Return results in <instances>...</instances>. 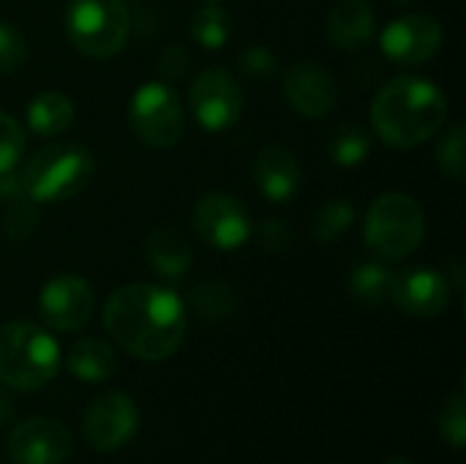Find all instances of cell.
Instances as JSON below:
<instances>
[{"mask_svg": "<svg viewBox=\"0 0 466 464\" xmlns=\"http://www.w3.org/2000/svg\"><path fill=\"white\" fill-rule=\"evenodd\" d=\"M104 328L128 356L158 364L175 356L186 339V306L169 287L134 282L109 295Z\"/></svg>", "mask_w": 466, "mask_h": 464, "instance_id": "6da1fadb", "label": "cell"}, {"mask_svg": "<svg viewBox=\"0 0 466 464\" xmlns=\"http://www.w3.org/2000/svg\"><path fill=\"white\" fill-rule=\"evenodd\" d=\"M448 120L445 93L423 77H396L385 82L371 101L374 134L399 150L431 139Z\"/></svg>", "mask_w": 466, "mask_h": 464, "instance_id": "7a4b0ae2", "label": "cell"}, {"mask_svg": "<svg viewBox=\"0 0 466 464\" xmlns=\"http://www.w3.org/2000/svg\"><path fill=\"white\" fill-rule=\"evenodd\" d=\"M93 175H96V159L85 145L52 142L38 148L27 159L22 170V186L35 205L63 202L82 194L90 186Z\"/></svg>", "mask_w": 466, "mask_h": 464, "instance_id": "3957f363", "label": "cell"}, {"mask_svg": "<svg viewBox=\"0 0 466 464\" xmlns=\"http://www.w3.org/2000/svg\"><path fill=\"white\" fill-rule=\"evenodd\" d=\"M366 246L385 263H401L415 254L426 238V211L412 194H380L363 222Z\"/></svg>", "mask_w": 466, "mask_h": 464, "instance_id": "277c9868", "label": "cell"}, {"mask_svg": "<svg viewBox=\"0 0 466 464\" xmlns=\"http://www.w3.org/2000/svg\"><path fill=\"white\" fill-rule=\"evenodd\" d=\"M60 369L57 342L33 323L0 325V383L14 391H38Z\"/></svg>", "mask_w": 466, "mask_h": 464, "instance_id": "5b68a950", "label": "cell"}, {"mask_svg": "<svg viewBox=\"0 0 466 464\" xmlns=\"http://www.w3.org/2000/svg\"><path fill=\"white\" fill-rule=\"evenodd\" d=\"M66 33L82 55L106 60L126 46L131 14L123 0H68Z\"/></svg>", "mask_w": 466, "mask_h": 464, "instance_id": "8992f818", "label": "cell"}, {"mask_svg": "<svg viewBox=\"0 0 466 464\" xmlns=\"http://www.w3.org/2000/svg\"><path fill=\"white\" fill-rule=\"evenodd\" d=\"M134 134L150 148H172L180 142L186 115L177 93L164 82H145L137 88L128 107Z\"/></svg>", "mask_w": 466, "mask_h": 464, "instance_id": "52a82bcc", "label": "cell"}, {"mask_svg": "<svg viewBox=\"0 0 466 464\" xmlns=\"http://www.w3.org/2000/svg\"><path fill=\"white\" fill-rule=\"evenodd\" d=\"M188 104H191L197 123L205 131L218 134V131L232 129L240 120L246 96L232 71L213 66L194 77V82L188 88Z\"/></svg>", "mask_w": 466, "mask_h": 464, "instance_id": "ba28073f", "label": "cell"}, {"mask_svg": "<svg viewBox=\"0 0 466 464\" xmlns=\"http://www.w3.org/2000/svg\"><path fill=\"white\" fill-rule=\"evenodd\" d=\"M191 224L197 235L218 252L240 249L251 235V213L240 197L227 191L202 194L194 205Z\"/></svg>", "mask_w": 466, "mask_h": 464, "instance_id": "9c48e42d", "label": "cell"}, {"mask_svg": "<svg viewBox=\"0 0 466 464\" xmlns=\"http://www.w3.org/2000/svg\"><path fill=\"white\" fill-rule=\"evenodd\" d=\"M137 427H139V410L134 399L123 391L98 394L82 416L85 440L101 454H112L123 449L137 435Z\"/></svg>", "mask_w": 466, "mask_h": 464, "instance_id": "30bf717a", "label": "cell"}, {"mask_svg": "<svg viewBox=\"0 0 466 464\" xmlns=\"http://www.w3.org/2000/svg\"><path fill=\"white\" fill-rule=\"evenodd\" d=\"M442 38L445 30L440 19H434L431 14H404L390 25H385L380 36V46L385 57L399 66H420L440 52Z\"/></svg>", "mask_w": 466, "mask_h": 464, "instance_id": "8fae6325", "label": "cell"}, {"mask_svg": "<svg viewBox=\"0 0 466 464\" xmlns=\"http://www.w3.org/2000/svg\"><path fill=\"white\" fill-rule=\"evenodd\" d=\"M93 309H96L93 287L87 284V279L76 273H60L49 279L38 298L41 320L60 334L85 328L93 317Z\"/></svg>", "mask_w": 466, "mask_h": 464, "instance_id": "7c38bea8", "label": "cell"}, {"mask_svg": "<svg viewBox=\"0 0 466 464\" xmlns=\"http://www.w3.org/2000/svg\"><path fill=\"white\" fill-rule=\"evenodd\" d=\"M14 464H63L71 457V432L55 418H30L8 435Z\"/></svg>", "mask_w": 466, "mask_h": 464, "instance_id": "4fadbf2b", "label": "cell"}, {"mask_svg": "<svg viewBox=\"0 0 466 464\" xmlns=\"http://www.w3.org/2000/svg\"><path fill=\"white\" fill-rule=\"evenodd\" d=\"M390 301L410 317L429 320L448 309L451 282L434 268H407L393 276Z\"/></svg>", "mask_w": 466, "mask_h": 464, "instance_id": "5bb4252c", "label": "cell"}, {"mask_svg": "<svg viewBox=\"0 0 466 464\" xmlns=\"http://www.w3.org/2000/svg\"><path fill=\"white\" fill-rule=\"evenodd\" d=\"M284 96L289 107L303 118H325L339 101L336 79L317 63H295L284 74Z\"/></svg>", "mask_w": 466, "mask_h": 464, "instance_id": "9a60e30c", "label": "cell"}, {"mask_svg": "<svg viewBox=\"0 0 466 464\" xmlns=\"http://www.w3.org/2000/svg\"><path fill=\"white\" fill-rule=\"evenodd\" d=\"M251 178L270 202H287L300 189V164L284 145H265L251 161Z\"/></svg>", "mask_w": 466, "mask_h": 464, "instance_id": "2e32d148", "label": "cell"}, {"mask_svg": "<svg viewBox=\"0 0 466 464\" xmlns=\"http://www.w3.org/2000/svg\"><path fill=\"white\" fill-rule=\"evenodd\" d=\"M377 33L374 8L369 0H341L328 14V41L341 52L363 49Z\"/></svg>", "mask_w": 466, "mask_h": 464, "instance_id": "e0dca14e", "label": "cell"}, {"mask_svg": "<svg viewBox=\"0 0 466 464\" xmlns=\"http://www.w3.org/2000/svg\"><path fill=\"white\" fill-rule=\"evenodd\" d=\"M191 257L194 254H191L188 241L172 227H158L145 243V260H147L150 271L167 282L186 276L191 268Z\"/></svg>", "mask_w": 466, "mask_h": 464, "instance_id": "ac0fdd59", "label": "cell"}, {"mask_svg": "<svg viewBox=\"0 0 466 464\" xmlns=\"http://www.w3.org/2000/svg\"><path fill=\"white\" fill-rule=\"evenodd\" d=\"M74 115H76L74 101L60 90H41L38 96L27 101V109H25L27 129L44 139L68 131L74 123Z\"/></svg>", "mask_w": 466, "mask_h": 464, "instance_id": "d6986e66", "label": "cell"}, {"mask_svg": "<svg viewBox=\"0 0 466 464\" xmlns=\"http://www.w3.org/2000/svg\"><path fill=\"white\" fill-rule=\"evenodd\" d=\"M68 372L85 383H104L117 369V353L104 339H79L66 361Z\"/></svg>", "mask_w": 466, "mask_h": 464, "instance_id": "ffe728a7", "label": "cell"}, {"mask_svg": "<svg viewBox=\"0 0 466 464\" xmlns=\"http://www.w3.org/2000/svg\"><path fill=\"white\" fill-rule=\"evenodd\" d=\"M393 271L388 268L385 260H366L352 268L350 273V295L366 306V309H380L390 301L393 293Z\"/></svg>", "mask_w": 466, "mask_h": 464, "instance_id": "44dd1931", "label": "cell"}, {"mask_svg": "<svg viewBox=\"0 0 466 464\" xmlns=\"http://www.w3.org/2000/svg\"><path fill=\"white\" fill-rule=\"evenodd\" d=\"M355 224V205L347 197H336L322 202L311 216V238L322 246L339 241Z\"/></svg>", "mask_w": 466, "mask_h": 464, "instance_id": "7402d4cb", "label": "cell"}, {"mask_svg": "<svg viewBox=\"0 0 466 464\" xmlns=\"http://www.w3.org/2000/svg\"><path fill=\"white\" fill-rule=\"evenodd\" d=\"M328 153L339 167H358L371 153V134L358 123H341L328 139Z\"/></svg>", "mask_w": 466, "mask_h": 464, "instance_id": "603a6c76", "label": "cell"}, {"mask_svg": "<svg viewBox=\"0 0 466 464\" xmlns=\"http://www.w3.org/2000/svg\"><path fill=\"white\" fill-rule=\"evenodd\" d=\"M191 36L205 49H221L232 36V16L218 3H205L191 16Z\"/></svg>", "mask_w": 466, "mask_h": 464, "instance_id": "cb8c5ba5", "label": "cell"}, {"mask_svg": "<svg viewBox=\"0 0 466 464\" xmlns=\"http://www.w3.org/2000/svg\"><path fill=\"white\" fill-rule=\"evenodd\" d=\"M191 304L197 309V314L208 323H221L224 317L232 314L238 298H235V290L221 282V279H210V282H202L194 295H191Z\"/></svg>", "mask_w": 466, "mask_h": 464, "instance_id": "d4e9b609", "label": "cell"}, {"mask_svg": "<svg viewBox=\"0 0 466 464\" xmlns=\"http://www.w3.org/2000/svg\"><path fill=\"white\" fill-rule=\"evenodd\" d=\"M440 435L442 440L453 449L461 451L466 440V397L464 391H453L440 410Z\"/></svg>", "mask_w": 466, "mask_h": 464, "instance_id": "484cf974", "label": "cell"}, {"mask_svg": "<svg viewBox=\"0 0 466 464\" xmlns=\"http://www.w3.org/2000/svg\"><path fill=\"white\" fill-rule=\"evenodd\" d=\"M464 123H456L437 145V164L451 180L464 178Z\"/></svg>", "mask_w": 466, "mask_h": 464, "instance_id": "4316f807", "label": "cell"}, {"mask_svg": "<svg viewBox=\"0 0 466 464\" xmlns=\"http://www.w3.org/2000/svg\"><path fill=\"white\" fill-rule=\"evenodd\" d=\"M25 129L16 118L0 112V175L16 170L19 159L25 156Z\"/></svg>", "mask_w": 466, "mask_h": 464, "instance_id": "83f0119b", "label": "cell"}, {"mask_svg": "<svg viewBox=\"0 0 466 464\" xmlns=\"http://www.w3.org/2000/svg\"><path fill=\"white\" fill-rule=\"evenodd\" d=\"M8 211L3 216V227L5 232L14 238V241H25L27 235L35 232L38 227V211H35V202L30 197H22V200H14V202H5Z\"/></svg>", "mask_w": 466, "mask_h": 464, "instance_id": "f1b7e54d", "label": "cell"}, {"mask_svg": "<svg viewBox=\"0 0 466 464\" xmlns=\"http://www.w3.org/2000/svg\"><path fill=\"white\" fill-rule=\"evenodd\" d=\"M27 60V41L25 36L8 25L0 22V74H14L25 66Z\"/></svg>", "mask_w": 466, "mask_h": 464, "instance_id": "f546056e", "label": "cell"}, {"mask_svg": "<svg viewBox=\"0 0 466 464\" xmlns=\"http://www.w3.org/2000/svg\"><path fill=\"white\" fill-rule=\"evenodd\" d=\"M257 235H259L262 249L270 252V254L287 252V249L292 246V241H295V232H292V227H289L284 219H265V222L259 224Z\"/></svg>", "mask_w": 466, "mask_h": 464, "instance_id": "4dcf8cb0", "label": "cell"}, {"mask_svg": "<svg viewBox=\"0 0 466 464\" xmlns=\"http://www.w3.org/2000/svg\"><path fill=\"white\" fill-rule=\"evenodd\" d=\"M238 63H240L243 74L257 77V79H268L279 68V60H276V55L268 46H248V49H243Z\"/></svg>", "mask_w": 466, "mask_h": 464, "instance_id": "1f68e13d", "label": "cell"}, {"mask_svg": "<svg viewBox=\"0 0 466 464\" xmlns=\"http://www.w3.org/2000/svg\"><path fill=\"white\" fill-rule=\"evenodd\" d=\"M188 66H191V55L180 44H169L158 57V68L169 79H180L188 71Z\"/></svg>", "mask_w": 466, "mask_h": 464, "instance_id": "d6a6232c", "label": "cell"}, {"mask_svg": "<svg viewBox=\"0 0 466 464\" xmlns=\"http://www.w3.org/2000/svg\"><path fill=\"white\" fill-rule=\"evenodd\" d=\"M22 197H27L25 186H22V175H16L14 170L3 172L0 175V200L3 202H14V200H22Z\"/></svg>", "mask_w": 466, "mask_h": 464, "instance_id": "836d02e7", "label": "cell"}, {"mask_svg": "<svg viewBox=\"0 0 466 464\" xmlns=\"http://www.w3.org/2000/svg\"><path fill=\"white\" fill-rule=\"evenodd\" d=\"M11 416H14V407H11V402L0 394V424H5Z\"/></svg>", "mask_w": 466, "mask_h": 464, "instance_id": "e575fe53", "label": "cell"}, {"mask_svg": "<svg viewBox=\"0 0 466 464\" xmlns=\"http://www.w3.org/2000/svg\"><path fill=\"white\" fill-rule=\"evenodd\" d=\"M388 464H415V462H410V459H390Z\"/></svg>", "mask_w": 466, "mask_h": 464, "instance_id": "d590c367", "label": "cell"}, {"mask_svg": "<svg viewBox=\"0 0 466 464\" xmlns=\"http://www.w3.org/2000/svg\"><path fill=\"white\" fill-rule=\"evenodd\" d=\"M205 3H218V0H205Z\"/></svg>", "mask_w": 466, "mask_h": 464, "instance_id": "8d00e7d4", "label": "cell"}]
</instances>
